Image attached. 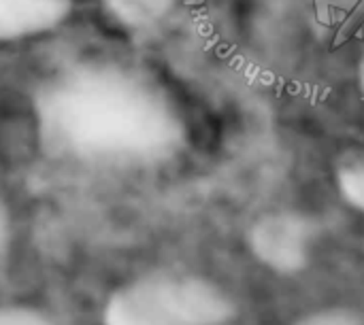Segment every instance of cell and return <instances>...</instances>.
<instances>
[{
    "mask_svg": "<svg viewBox=\"0 0 364 325\" xmlns=\"http://www.w3.org/2000/svg\"><path fill=\"white\" fill-rule=\"evenodd\" d=\"M32 109L45 147L87 164H154L173 155L186 136L164 87L113 60L60 68L38 85Z\"/></svg>",
    "mask_w": 364,
    "mask_h": 325,
    "instance_id": "6da1fadb",
    "label": "cell"
},
{
    "mask_svg": "<svg viewBox=\"0 0 364 325\" xmlns=\"http://www.w3.org/2000/svg\"><path fill=\"white\" fill-rule=\"evenodd\" d=\"M235 313L230 298L211 281L188 275H151L117 290L105 325H222Z\"/></svg>",
    "mask_w": 364,
    "mask_h": 325,
    "instance_id": "7a4b0ae2",
    "label": "cell"
},
{
    "mask_svg": "<svg viewBox=\"0 0 364 325\" xmlns=\"http://www.w3.org/2000/svg\"><path fill=\"white\" fill-rule=\"evenodd\" d=\"M252 245L256 255L273 270L294 272L307 260L309 232L299 217L273 215L256 226Z\"/></svg>",
    "mask_w": 364,
    "mask_h": 325,
    "instance_id": "3957f363",
    "label": "cell"
},
{
    "mask_svg": "<svg viewBox=\"0 0 364 325\" xmlns=\"http://www.w3.org/2000/svg\"><path fill=\"white\" fill-rule=\"evenodd\" d=\"M70 13L73 0H0V45L45 36Z\"/></svg>",
    "mask_w": 364,
    "mask_h": 325,
    "instance_id": "277c9868",
    "label": "cell"
},
{
    "mask_svg": "<svg viewBox=\"0 0 364 325\" xmlns=\"http://www.w3.org/2000/svg\"><path fill=\"white\" fill-rule=\"evenodd\" d=\"M339 189L343 198L364 215V158H354L341 166Z\"/></svg>",
    "mask_w": 364,
    "mask_h": 325,
    "instance_id": "5b68a950",
    "label": "cell"
},
{
    "mask_svg": "<svg viewBox=\"0 0 364 325\" xmlns=\"http://www.w3.org/2000/svg\"><path fill=\"white\" fill-rule=\"evenodd\" d=\"M294 325H363V319L348 309H326L303 317Z\"/></svg>",
    "mask_w": 364,
    "mask_h": 325,
    "instance_id": "8992f818",
    "label": "cell"
},
{
    "mask_svg": "<svg viewBox=\"0 0 364 325\" xmlns=\"http://www.w3.org/2000/svg\"><path fill=\"white\" fill-rule=\"evenodd\" d=\"M0 325H55L49 317L26 307L0 309Z\"/></svg>",
    "mask_w": 364,
    "mask_h": 325,
    "instance_id": "52a82bcc",
    "label": "cell"
},
{
    "mask_svg": "<svg viewBox=\"0 0 364 325\" xmlns=\"http://www.w3.org/2000/svg\"><path fill=\"white\" fill-rule=\"evenodd\" d=\"M9 230H11V217H9L6 206L0 202V249L4 247V243L9 238Z\"/></svg>",
    "mask_w": 364,
    "mask_h": 325,
    "instance_id": "ba28073f",
    "label": "cell"
},
{
    "mask_svg": "<svg viewBox=\"0 0 364 325\" xmlns=\"http://www.w3.org/2000/svg\"><path fill=\"white\" fill-rule=\"evenodd\" d=\"M358 83H360V89L364 94V49L360 53V60H358Z\"/></svg>",
    "mask_w": 364,
    "mask_h": 325,
    "instance_id": "9c48e42d",
    "label": "cell"
},
{
    "mask_svg": "<svg viewBox=\"0 0 364 325\" xmlns=\"http://www.w3.org/2000/svg\"><path fill=\"white\" fill-rule=\"evenodd\" d=\"M122 2H126L128 6H132V4H134V0H122ZM136 2H141V4H145V6H147V4H149V2H154V0H136Z\"/></svg>",
    "mask_w": 364,
    "mask_h": 325,
    "instance_id": "30bf717a",
    "label": "cell"
}]
</instances>
